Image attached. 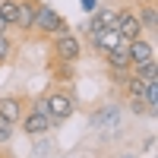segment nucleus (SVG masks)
<instances>
[{
  "label": "nucleus",
  "mask_w": 158,
  "mask_h": 158,
  "mask_svg": "<svg viewBox=\"0 0 158 158\" xmlns=\"http://www.w3.org/2000/svg\"><path fill=\"white\" fill-rule=\"evenodd\" d=\"M41 101H44V111H48V117H51L54 127H60L63 120H70L73 111H76L73 95H70L67 89H60V85H51L44 95H41Z\"/></svg>",
  "instance_id": "obj_1"
},
{
  "label": "nucleus",
  "mask_w": 158,
  "mask_h": 158,
  "mask_svg": "<svg viewBox=\"0 0 158 158\" xmlns=\"http://www.w3.org/2000/svg\"><path fill=\"white\" fill-rule=\"evenodd\" d=\"M19 123H22V130H25V136H32V139L44 136L48 130H54V123H51V117H48V111H44V101H41V98H38L29 111H22Z\"/></svg>",
  "instance_id": "obj_2"
},
{
  "label": "nucleus",
  "mask_w": 158,
  "mask_h": 158,
  "mask_svg": "<svg viewBox=\"0 0 158 158\" xmlns=\"http://www.w3.org/2000/svg\"><path fill=\"white\" fill-rule=\"evenodd\" d=\"M35 32H38V35H51V38H54V35L70 32V25H67V19H63L51 3H38V13H35Z\"/></svg>",
  "instance_id": "obj_3"
},
{
  "label": "nucleus",
  "mask_w": 158,
  "mask_h": 158,
  "mask_svg": "<svg viewBox=\"0 0 158 158\" xmlns=\"http://www.w3.org/2000/svg\"><path fill=\"white\" fill-rule=\"evenodd\" d=\"M82 57V41L73 35V32H63V35H54V60L60 63H73Z\"/></svg>",
  "instance_id": "obj_4"
},
{
  "label": "nucleus",
  "mask_w": 158,
  "mask_h": 158,
  "mask_svg": "<svg viewBox=\"0 0 158 158\" xmlns=\"http://www.w3.org/2000/svg\"><path fill=\"white\" fill-rule=\"evenodd\" d=\"M117 35L123 38V41H130V38H139L142 35V22L136 16V10L133 6H123V10H117Z\"/></svg>",
  "instance_id": "obj_5"
},
{
  "label": "nucleus",
  "mask_w": 158,
  "mask_h": 158,
  "mask_svg": "<svg viewBox=\"0 0 158 158\" xmlns=\"http://www.w3.org/2000/svg\"><path fill=\"white\" fill-rule=\"evenodd\" d=\"M123 38L117 35V29H92L89 32V44L98 51V54H108L111 48H117Z\"/></svg>",
  "instance_id": "obj_6"
},
{
  "label": "nucleus",
  "mask_w": 158,
  "mask_h": 158,
  "mask_svg": "<svg viewBox=\"0 0 158 158\" xmlns=\"http://www.w3.org/2000/svg\"><path fill=\"white\" fill-rule=\"evenodd\" d=\"M127 54H130V63L136 67V63H146V60L155 57V44L146 41L142 35L139 38H130V41H127Z\"/></svg>",
  "instance_id": "obj_7"
},
{
  "label": "nucleus",
  "mask_w": 158,
  "mask_h": 158,
  "mask_svg": "<svg viewBox=\"0 0 158 158\" xmlns=\"http://www.w3.org/2000/svg\"><path fill=\"white\" fill-rule=\"evenodd\" d=\"M41 0H19V10H16V29L19 32H35V13Z\"/></svg>",
  "instance_id": "obj_8"
},
{
  "label": "nucleus",
  "mask_w": 158,
  "mask_h": 158,
  "mask_svg": "<svg viewBox=\"0 0 158 158\" xmlns=\"http://www.w3.org/2000/svg\"><path fill=\"white\" fill-rule=\"evenodd\" d=\"M22 111H25V101L19 95H3V98H0V120H6V123L16 127Z\"/></svg>",
  "instance_id": "obj_9"
},
{
  "label": "nucleus",
  "mask_w": 158,
  "mask_h": 158,
  "mask_svg": "<svg viewBox=\"0 0 158 158\" xmlns=\"http://www.w3.org/2000/svg\"><path fill=\"white\" fill-rule=\"evenodd\" d=\"M136 16L142 22V32H155L158 29V6H155V0H142L136 6Z\"/></svg>",
  "instance_id": "obj_10"
},
{
  "label": "nucleus",
  "mask_w": 158,
  "mask_h": 158,
  "mask_svg": "<svg viewBox=\"0 0 158 158\" xmlns=\"http://www.w3.org/2000/svg\"><path fill=\"white\" fill-rule=\"evenodd\" d=\"M114 25H117V10L95 6V13H92V19H89V32L92 29H114Z\"/></svg>",
  "instance_id": "obj_11"
},
{
  "label": "nucleus",
  "mask_w": 158,
  "mask_h": 158,
  "mask_svg": "<svg viewBox=\"0 0 158 158\" xmlns=\"http://www.w3.org/2000/svg\"><path fill=\"white\" fill-rule=\"evenodd\" d=\"M104 60H108V70H130L133 67V63H130V54H127V41L111 48L108 54H104Z\"/></svg>",
  "instance_id": "obj_12"
},
{
  "label": "nucleus",
  "mask_w": 158,
  "mask_h": 158,
  "mask_svg": "<svg viewBox=\"0 0 158 158\" xmlns=\"http://www.w3.org/2000/svg\"><path fill=\"white\" fill-rule=\"evenodd\" d=\"M92 123L95 127H104V123H120V108H117V104H101V108L92 114Z\"/></svg>",
  "instance_id": "obj_13"
},
{
  "label": "nucleus",
  "mask_w": 158,
  "mask_h": 158,
  "mask_svg": "<svg viewBox=\"0 0 158 158\" xmlns=\"http://www.w3.org/2000/svg\"><path fill=\"white\" fill-rule=\"evenodd\" d=\"M130 73L133 76H139V79H158V67H155V57L152 60H146V63H136V67H130Z\"/></svg>",
  "instance_id": "obj_14"
},
{
  "label": "nucleus",
  "mask_w": 158,
  "mask_h": 158,
  "mask_svg": "<svg viewBox=\"0 0 158 158\" xmlns=\"http://www.w3.org/2000/svg\"><path fill=\"white\" fill-rule=\"evenodd\" d=\"M16 10H19V0H0V16H3L10 25L16 22Z\"/></svg>",
  "instance_id": "obj_15"
},
{
  "label": "nucleus",
  "mask_w": 158,
  "mask_h": 158,
  "mask_svg": "<svg viewBox=\"0 0 158 158\" xmlns=\"http://www.w3.org/2000/svg\"><path fill=\"white\" fill-rule=\"evenodd\" d=\"M13 48H16V44H13L6 35H0V67H3V63L13 57Z\"/></svg>",
  "instance_id": "obj_16"
},
{
  "label": "nucleus",
  "mask_w": 158,
  "mask_h": 158,
  "mask_svg": "<svg viewBox=\"0 0 158 158\" xmlns=\"http://www.w3.org/2000/svg\"><path fill=\"white\" fill-rule=\"evenodd\" d=\"M10 139H13V123L0 120V149H3V146H10Z\"/></svg>",
  "instance_id": "obj_17"
},
{
  "label": "nucleus",
  "mask_w": 158,
  "mask_h": 158,
  "mask_svg": "<svg viewBox=\"0 0 158 158\" xmlns=\"http://www.w3.org/2000/svg\"><path fill=\"white\" fill-rule=\"evenodd\" d=\"M57 70V67H54ZM54 79H57V82H70V79H73V70H70V63H60V70L54 73Z\"/></svg>",
  "instance_id": "obj_18"
},
{
  "label": "nucleus",
  "mask_w": 158,
  "mask_h": 158,
  "mask_svg": "<svg viewBox=\"0 0 158 158\" xmlns=\"http://www.w3.org/2000/svg\"><path fill=\"white\" fill-rule=\"evenodd\" d=\"M130 111H133V114H146V111H149V104L142 101V98H130Z\"/></svg>",
  "instance_id": "obj_19"
},
{
  "label": "nucleus",
  "mask_w": 158,
  "mask_h": 158,
  "mask_svg": "<svg viewBox=\"0 0 158 158\" xmlns=\"http://www.w3.org/2000/svg\"><path fill=\"white\" fill-rule=\"evenodd\" d=\"M79 6H82L85 13H95V6H98V0H79Z\"/></svg>",
  "instance_id": "obj_20"
},
{
  "label": "nucleus",
  "mask_w": 158,
  "mask_h": 158,
  "mask_svg": "<svg viewBox=\"0 0 158 158\" xmlns=\"http://www.w3.org/2000/svg\"><path fill=\"white\" fill-rule=\"evenodd\" d=\"M10 29H13V25H10V22H6V19H3V16H0V35H6V32H10Z\"/></svg>",
  "instance_id": "obj_21"
}]
</instances>
